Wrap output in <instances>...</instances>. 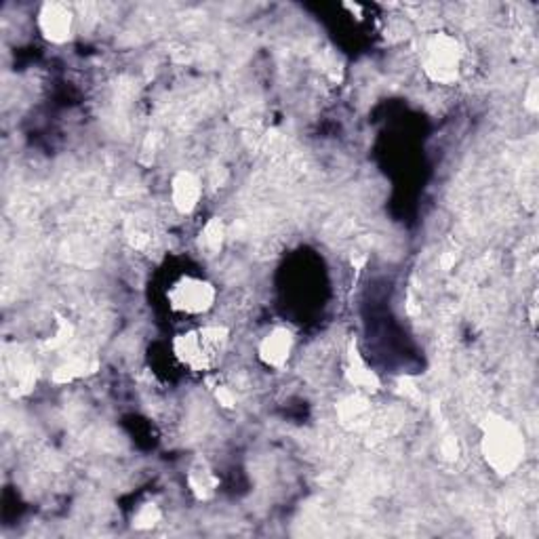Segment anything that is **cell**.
Segmentation results:
<instances>
[{
	"label": "cell",
	"instance_id": "cell-8",
	"mask_svg": "<svg viewBox=\"0 0 539 539\" xmlns=\"http://www.w3.org/2000/svg\"><path fill=\"white\" fill-rule=\"evenodd\" d=\"M344 375L345 382L352 386L356 392H362L367 396L375 394V392H379V388H382V379L373 371V367H369V362L362 359L356 344H350L348 354H345Z\"/></svg>",
	"mask_w": 539,
	"mask_h": 539
},
{
	"label": "cell",
	"instance_id": "cell-14",
	"mask_svg": "<svg viewBox=\"0 0 539 539\" xmlns=\"http://www.w3.org/2000/svg\"><path fill=\"white\" fill-rule=\"evenodd\" d=\"M74 339V325L66 319H57L55 329L49 337L45 339V348L46 350H62Z\"/></svg>",
	"mask_w": 539,
	"mask_h": 539
},
{
	"label": "cell",
	"instance_id": "cell-13",
	"mask_svg": "<svg viewBox=\"0 0 539 539\" xmlns=\"http://www.w3.org/2000/svg\"><path fill=\"white\" fill-rule=\"evenodd\" d=\"M162 520V510L154 502H144L142 506L133 512L131 525L137 531H152Z\"/></svg>",
	"mask_w": 539,
	"mask_h": 539
},
{
	"label": "cell",
	"instance_id": "cell-16",
	"mask_svg": "<svg viewBox=\"0 0 539 539\" xmlns=\"http://www.w3.org/2000/svg\"><path fill=\"white\" fill-rule=\"evenodd\" d=\"M525 108L529 110L531 114H535V112H537V108H539L537 80H531V85L527 87V91H525Z\"/></svg>",
	"mask_w": 539,
	"mask_h": 539
},
{
	"label": "cell",
	"instance_id": "cell-5",
	"mask_svg": "<svg viewBox=\"0 0 539 539\" xmlns=\"http://www.w3.org/2000/svg\"><path fill=\"white\" fill-rule=\"evenodd\" d=\"M171 350L179 365L190 369V371L195 373L209 371V369L213 367L215 359L220 356L211 348L201 329H192L175 336L171 342Z\"/></svg>",
	"mask_w": 539,
	"mask_h": 539
},
{
	"label": "cell",
	"instance_id": "cell-3",
	"mask_svg": "<svg viewBox=\"0 0 539 539\" xmlns=\"http://www.w3.org/2000/svg\"><path fill=\"white\" fill-rule=\"evenodd\" d=\"M218 289L213 283L201 277H181L169 286L167 302L173 312L184 316H203L215 306Z\"/></svg>",
	"mask_w": 539,
	"mask_h": 539
},
{
	"label": "cell",
	"instance_id": "cell-15",
	"mask_svg": "<svg viewBox=\"0 0 539 539\" xmlns=\"http://www.w3.org/2000/svg\"><path fill=\"white\" fill-rule=\"evenodd\" d=\"M215 401L224 409L236 407V394H234L232 388H228V386H218V388H215Z\"/></svg>",
	"mask_w": 539,
	"mask_h": 539
},
{
	"label": "cell",
	"instance_id": "cell-9",
	"mask_svg": "<svg viewBox=\"0 0 539 539\" xmlns=\"http://www.w3.org/2000/svg\"><path fill=\"white\" fill-rule=\"evenodd\" d=\"M186 483H187V489H190V493L195 495L198 502L213 500L220 489V478L215 477V472L211 470V466L203 460H198L190 466Z\"/></svg>",
	"mask_w": 539,
	"mask_h": 539
},
{
	"label": "cell",
	"instance_id": "cell-17",
	"mask_svg": "<svg viewBox=\"0 0 539 539\" xmlns=\"http://www.w3.org/2000/svg\"><path fill=\"white\" fill-rule=\"evenodd\" d=\"M443 453L447 460H457V453H460V447H457L455 438H449V441L443 443Z\"/></svg>",
	"mask_w": 539,
	"mask_h": 539
},
{
	"label": "cell",
	"instance_id": "cell-1",
	"mask_svg": "<svg viewBox=\"0 0 539 539\" xmlns=\"http://www.w3.org/2000/svg\"><path fill=\"white\" fill-rule=\"evenodd\" d=\"M480 455L497 477L508 478L518 472L527 457L525 432L503 415L491 413L480 424Z\"/></svg>",
	"mask_w": 539,
	"mask_h": 539
},
{
	"label": "cell",
	"instance_id": "cell-12",
	"mask_svg": "<svg viewBox=\"0 0 539 539\" xmlns=\"http://www.w3.org/2000/svg\"><path fill=\"white\" fill-rule=\"evenodd\" d=\"M226 245V224L220 218L207 220V224L203 226L201 234H198V249L204 255H218Z\"/></svg>",
	"mask_w": 539,
	"mask_h": 539
},
{
	"label": "cell",
	"instance_id": "cell-7",
	"mask_svg": "<svg viewBox=\"0 0 539 539\" xmlns=\"http://www.w3.org/2000/svg\"><path fill=\"white\" fill-rule=\"evenodd\" d=\"M169 198L179 215H192L203 201V181L190 169H179L169 184Z\"/></svg>",
	"mask_w": 539,
	"mask_h": 539
},
{
	"label": "cell",
	"instance_id": "cell-6",
	"mask_svg": "<svg viewBox=\"0 0 539 539\" xmlns=\"http://www.w3.org/2000/svg\"><path fill=\"white\" fill-rule=\"evenodd\" d=\"M295 352V333L289 327H272L257 344V359L268 369H285L289 365L291 356Z\"/></svg>",
	"mask_w": 539,
	"mask_h": 539
},
{
	"label": "cell",
	"instance_id": "cell-11",
	"mask_svg": "<svg viewBox=\"0 0 539 539\" xmlns=\"http://www.w3.org/2000/svg\"><path fill=\"white\" fill-rule=\"evenodd\" d=\"M99 362L95 359H87V356H74L53 371V382L55 384H72L76 379H83L87 375L95 373Z\"/></svg>",
	"mask_w": 539,
	"mask_h": 539
},
{
	"label": "cell",
	"instance_id": "cell-10",
	"mask_svg": "<svg viewBox=\"0 0 539 539\" xmlns=\"http://www.w3.org/2000/svg\"><path fill=\"white\" fill-rule=\"evenodd\" d=\"M369 415H371V402H369V396L362 394V392L345 396L337 404L339 424L348 427V430H359V427L367 426Z\"/></svg>",
	"mask_w": 539,
	"mask_h": 539
},
{
	"label": "cell",
	"instance_id": "cell-2",
	"mask_svg": "<svg viewBox=\"0 0 539 539\" xmlns=\"http://www.w3.org/2000/svg\"><path fill=\"white\" fill-rule=\"evenodd\" d=\"M464 46L451 32H435L421 46V70L435 85H455L464 70Z\"/></svg>",
	"mask_w": 539,
	"mask_h": 539
},
{
	"label": "cell",
	"instance_id": "cell-4",
	"mask_svg": "<svg viewBox=\"0 0 539 539\" xmlns=\"http://www.w3.org/2000/svg\"><path fill=\"white\" fill-rule=\"evenodd\" d=\"M76 15L70 4L49 0L38 7L37 28L46 43L51 45H66L74 37Z\"/></svg>",
	"mask_w": 539,
	"mask_h": 539
}]
</instances>
